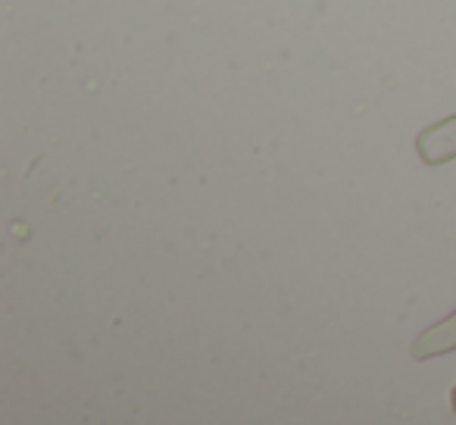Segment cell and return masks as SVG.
Here are the masks:
<instances>
[{"instance_id":"obj_1","label":"cell","mask_w":456,"mask_h":425,"mask_svg":"<svg viewBox=\"0 0 456 425\" xmlns=\"http://www.w3.org/2000/svg\"><path fill=\"white\" fill-rule=\"evenodd\" d=\"M419 151L428 163H444L447 157H456V116L419 138Z\"/></svg>"},{"instance_id":"obj_2","label":"cell","mask_w":456,"mask_h":425,"mask_svg":"<svg viewBox=\"0 0 456 425\" xmlns=\"http://www.w3.org/2000/svg\"><path fill=\"white\" fill-rule=\"evenodd\" d=\"M453 347H456V316L441 325H435L431 331H425V335L416 341V347H412V354H416V360H422V356H435V354H444V350H453Z\"/></svg>"},{"instance_id":"obj_3","label":"cell","mask_w":456,"mask_h":425,"mask_svg":"<svg viewBox=\"0 0 456 425\" xmlns=\"http://www.w3.org/2000/svg\"><path fill=\"white\" fill-rule=\"evenodd\" d=\"M453 406H456V391H453Z\"/></svg>"}]
</instances>
